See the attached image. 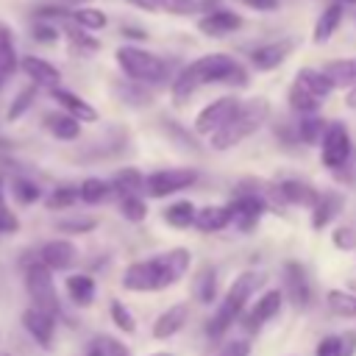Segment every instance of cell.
<instances>
[{
    "mask_svg": "<svg viewBox=\"0 0 356 356\" xmlns=\"http://www.w3.org/2000/svg\"><path fill=\"white\" fill-rule=\"evenodd\" d=\"M331 239H334V248H339V250H356V228L353 225H339L331 234Z\"/></svg>",
    "mask_w": 356,
    "mask_h": 356,
    "instance_id": "obj_45",
    "label": "cell"
},
{
    "mask_svg": "<svg viewBox=\"0 0 356 356\" xmlns=\"http://www.w3.org/2000/svg\"><path fill=\"white\" fill-rule=\"evenodd\" d=\"M50 95H53V100L70 114V117H75L78 122H95L97 120V111L81 97V95H75V92H70V89H50Z\"/></svg>",
    "mask_w": 356,
    "mask_h": 356,
    "instance_id": "obj_19",
    "label": "cell"
},
{
    "mask_svg": "<svg viewBox=\"0 0 356 356\" xmlns=\"http://www.w3.org/2000/svg\"><path fill=\"white\" fill-rule=\"evenodd\" d=\"M350 150H353V145H350L348 128L342 122H331L328 131H325V136H323V164L331 167V172H334L337 167L345 164V159L350 156Z\"/></svg>",
    "mask_w": 356,
    "mask_h": 356,
    "instance_id": "obj_9",
    "label": "cell"
},
{
    "mask_svg": "<svg viewBox=\"0 0 356 356\" xmlns=\"http://www.w3.org/2000/svg\"><path fill=\"white\" fill-rule=\"evenodd\" d=\"M86 356H103V353H100V348H95V350H89Z\"/></svg>",
    "mask_w": 356,
    "mask_h": 356,
    "instance_id": "obj_58",
    "label": "cell"
},
{
    "mask_svg": "<svg viewBox=\"0 0 356 356\" xmlns=\"http://www.w3.org/2000/svg\"><path fill=\"white\" fill-rule=\"evenodd\" d=\"M353 353H356V331L323 337L314 348V356H353Z\"/></svg>",
    "mask_w": 356,
    "mask_h": 356,
    "instance_id": "obj_22",
    "label": "cell"
},
{
    "mask_svg": "<svg viewBox=\"0 0 356 356\" xmlns=\"http://www.w3.org/2000/svg\"><path fill=\"white\" fill-rule=\"evenodd\" d=\"M100 353L103 356H131V350L120 342V339H114V337H100Z\"/></svg>",
    "mask_w": 356,
    "mask_h": 356,
    "instance_id": "obj_50",
    "label": "cell"
},
{
    "mask_svg": "<svg viewBox=\"0 0 356 356\" xmlns=\"http://www.w3.org/2000/svg\"><path fill=\"white\" fill-rule=\"evenodd\" d=\"M284 292L298 309H309L312 306V286H309L306 270L298 261H286L284 264Z\"/></svg>",
    "mask_w": 356,
    "mask_h": 356,
    "instance_id": "obj_11",
    "label": "cell"
},
{
    "mask_svg": "<svg viewBox=\"0 0 356 356\" xmlns=\"http://www.w3.org/2000/svg\"><path fill=\"white\" fill-rule=\"evenodd\" d=\"M33 36L39 42H56L58 39V28H56V22H42V25L33 28Z\"/></svg>",
    "mask_w": 356,
    "mask_h": 356,
    "instance_id": "obj_51",
    "label": "cell"
},
{
    "mask_svg": "<svg viewBox=\"0 0 356 356\" xmlns=\"http://www.w3.org/2000/svg\"><path fill=\"white\" fill-rule=\"evenodd\" d=\"M114 56H117V64L122 67V72L134 83H164L170 78V64L164 58H159L156 53H147V50L134 47V44H125Z\"/></svg>",
    "mask_w": 356,
    "mask_h": 356,
    "instance_id": "obj_5",
    "label": "cell"
},
{
    "mask_svg": "<svg viewBox=\"0 0 356 356\" xmlns=\"http://www.w3.org/2000/svg\"><path fill=\"white\" fill-rule=\"evenodd\" d=\"M0 206H6V181L0 175Z\"/></svg>",
    "mask_w": 356,
    "mask_h": 356,
    "instance_id": "obj_56",
    "label": "cell"
},
{
    "mask_svg": "<svg viewBox=\"0 0 356 356\" xmlns=\"http://www.w3.org/2000/svg\"><path fill=\"white\" fill-rule=\"evenodd\" d=\"M334 3H339V6H350V3H356V0H334Z\"/></svg>",
    "mask_w": 356,
    "mask_h": 356,
    "instance_id": "obj_57",
    "label": "cell"
},
{
    "mask_svg": "<svg viewBox=\"0 0 356 356\" xmlns=\"http://www.w3.org/2000/svg\"><path fill=\"white\" fill-rule=\"evenodd\" d=\"M111 320H114V325L122 328L125 334H134V331H136V320H134V314H131L128 306H122L120 300L111 303Z\"/></svg>",
    "mask_w": 356,
    "mask_h": 356,
    "instance_id": "obj_43",
    "label": "cell"
},
{
    "mask_svg": "<svg viewBox=\"0 0 356 356\" xmlns=\"http://www.w3.org/2000/svg\"><path fill=\"white\" fill-rule=\"evenodd\" d=\"M270 117V103L264 97H250V100H242L239 111L217 131L211 134V147L214 150H228L234 145H239L242 139H248L250 134H256L261 128V122Z\"/></svg>",
    "mask_w": 356,
    "mask_h": 356,
    "instance_id": "obj_3",
    "label": "cell"
},
{
    "mask_svg": "<svg viewBox=\"0 0 356 356\" xmlns=\"http://www.w3.org/2000/svg\"><path fill=\"white\" fill-rule=\"evenodd\" d=\"M231 206V222L242 231V234H250L256 225H259V220H261V214H264V200L261 197H256V195H250V192H242L234 203H228Z\"/></svg>",
    "mask_w": 356,
    "mask_h": 356,
    "instance_id": "obj_10",
    "label": "cell"
},
{
    "mask_svg": "<svg viewBox=\"0 0 356 356\" xmlns=\"http://www.w3.org/2000/svg\"><path fill=\"white\" fill-rule=\"evenodd\" d=\"M342 203H345V197H342L339 192H323V195L317 197V203L312 206V228H314V231H323V228L339 214Z\"/></svg>",
    "mask_w": 356,
    "mask_h": 356,
    "instance_id": "obj_20",
    "label": "cell"
},
{
    "mask_svg": "<svg viewBox=\"0 0 356 356\" xmlns=\"http://www.w3.org/2000/svg\"><path fill=\"white\" fill-rule=\"evenodd\" d=\"M33 100H36V83L25 86V89L14 97V103H11V108H8V120H11V122H14V120H19V117L33 106Z\"/></svg>",
    "mask_w": 356,
    "mask_h": 356,
    "instance_id": "obj_41",
    "label": "cell"
},
{
    "mask_svg": "<svg viewBox=\"0 0 356 356\" xmlns=\"http://www.w3.org/2000/svg\"><path fill=\"white\" fill-rule=\"evenodd\" d=\"M325 303H328V309H331L337 317L356 320V295H353V292H345V289H328Z\"/></svg>",
    "mask_w": 356,
    "mask_h": 356,
    "instance_id": "obj_30",
    "label": "cell"
},
{
    "mask_svg": "<svg viewBox=\"0 0 356 356\" xmlns=\"http://www.w3.org/2000/svg\"><path fill=\"white\" fill-rule=\"evenodd\" d=\"M261 281H264V278H261L259 273H253V270H245L242 275H236V278H234V284L228 286L225 298L220 300L217 312L211 314V320H209L206 331H209L211 337H222V334L234 325V320L242 314L245 303H248V300H250V295L261 286Z\"/></svg>",
    "mask_w": 356,
    "mask_h": 356,
    "instance_id": "obj_4",
    "label": "cell"
},
{
    "mask_svg": "<svg viewBox=\"0 0 356 356\" xmlns=\"http://www.w3.org/2000/svg\"><path fill=\"white\" fill-rule=\"evenodd\" d=\"M195 217H197V209L192 200H178L164 209V222L172 228H189V225H195Z\"/></svg>",
    "mask_w": 356,
    "mask_h": 356,
    "instance_id": "obj_29",
    "label": "cell"
},
{
    "mask_svg": "<svg viewBox=\"0 0 356 356\" xmlns=\"http://www.w3.org/2000/svg\"><path fill=\"white\" fill-rule=\"evenodd\" d=\"M150 356H172V353H150Z\"/></svg>",
    "mask_w": 356,
    "mask_h": 356,
    "instance_id": "obj_59",
    "label": "cell"
},
{
    "mask_svg": "<svg viewBox=\"0 0 356 356\" xmlns=\"http://www.w3.org/2000/svg\"><path fill=\"white\" fill-rule=\"evenodd\" d=\"M81 200L83 203H89V206H97V203H103L108 195H111V181H103V178H83L81 181Z\"/></svg>",
    "mask_w": 356,
    "mask_h": 356,
    "instance_id": "obj_33",
    "label": "cell"
},
{
    "mask_svg": "<svg viewBox=\"0 0 356 356\" xmlns=\"http://www.w3.org/2000/svg\"><path fill=\"white\" fill-rule=\"evenodd\" d=\"M17 231H19V217L8 206H0V234H17Z\"/></svg>",
    "mask_w": 356,
    "mask_h": 356,
    "instance_id": "obj_49",
    "label": "cell"
},
{
    "mask_svg": "<svg viewBox=\"0 0 356 356\" xmlns=\"http://www.w3.org/2000/svg\"><path fill=\"white\" fill-rule=\"evenodd\" d=\"M295 83H300V86H303L309 95H314L317 100H323V97H328V95L334 92V83L328 81V75H325L323 70H312V67L298 70Z\"/></svg>",
    "mask_w": 356,
    "mask_h": 356,
    "instance_id": "obj_23",
    "label": "cell"
},
{
    "mask_svg": "<svg viewBox=\"0 0 356 356\" xmlns=\"http://www.w3.org/2000/svg\"><path fill=\"white\" fill-rule=\"evenodd\" d=\"M22 328L47 350V348H53V334H56V317L53 314H44V312H39V309H25L22 312Z\"/></svg>",
    "mask_w": 356,
    "mask_h": 356,
    "instance_id": "obj_14",
    "label": "cell"
},
{
    "mask_svg": "<svg viewBox=\"0 0 356 356\" xmlns=\"http://www.w3.org/2000/svg\"><path fill=\"white\" fill-rule=\"evenodd\" d=\"M289 53H292V42H289V39L267 42V44H259V47L250 53V64H253L256 70L267 72V70H275L278 64H284Z\"/></svg>",
    "mask_w": 356,
    "mask_h": 356,
    "instance_id": "obj_16",
    "label": "cell"
},
{
    "mask_svg": "<svg viewBox=\"0 0 356 356\" xmlns=\"http://www.w3.org/2000/svg\"><path fill=\"white\" fill-rule=\"evenodd\" d=\"M67 33H70V42H72V47H78V53H95V50L100 47L95 39H89L86 33H81V31H75V28H70Z\"/></svg>",
    "mask_w": 356,
    "mask_h": 356,
    "instance_id": "obj_48",
    "label": "cell"
},
{
    "mask_svg": "<svg viewBox=\"0 0 356 356\" xmlns=\"http://www.w3.org/2000/svg\"><path fill=\"white\" fill-rule=\"evenodd\" d=\"M239 3L248 8H256V11H275L278 8V0H239Z\"/></svg>",
    "mask_w": 356,
    "mask_h": 356,
    "instance_id": "obj_53",
    "label": "cell"
},
{
    "mask_svg": "<svg viewBox=\"0 0 356 356\" xmlns=\"http://www.w3.org/2000/svg\"><path fill=\"white\" fill-rule=\"evenodd\" d=\"M78 197H81V189L64 184V186H56V189L47 195L44 203H47V209H67V206H72Z\"/></svg>",
    "mask_w": 356,
    "mask_h": 356,
    "instance_id": "obj_39",
    "label": "cell"
},
{
    "mask_svg": "<svg viewBox=\"0 0 356 356\" xmlns=\"http://www.w3.org/2000/svg\"><path fill=\"white\" fill-rule=\"evenodd\" d=\"M195 295L200 303H211L217 298V273L211 267H203L195 278Z\"/></svg>",
    "mask_w": 356,
    "mask_h": 356,
    "instance_id": "obj_36",
    "label": "cell"
},
{
    "mask_svg": "<svg viewBox=\"0 0 356 356\" xmlns=\"http://www.w3.org/2000/svg\"><path fill=\"white\" fill-rule=\"evenodd\" d=\"M25 289L33 300V309L44 314H58V292L53 284V270L44 267L42 261H33L25 267Z\"/></svg>",
    "mask_w": 356,
    "mask_h": 356,
    "instance_id": "obj_6",
    "label": "cell"
},
{
    "mask_svg": "<svg viewBox=\"0 0 356 356\" xmlns=\"http://www.w3.org/2000/svg\"><path fill=\"white\" fill-rule=\"evenodd\" d=\"M153 8H161V11H170V14H192L197 11V3L195 0H147Z\"/></svg>",
    "mask_w": 356,
    "mask_h": 356,
    "instance_id": "obj_44",
    "label": "cell"
},
{
    "mask_svg": "<svg viewBox=\"0 0 356 356\" xmlns=\"http://www.w3.org/2000/svg\"><path fill=\"white\" fill-rule=\"evenodd\" d=\"M197 181V172L195 170H159V172H150L145 178V189L150 197H167V195H175L186 186H192Z\"/></svg>",
    "mask_w": 356,
    "mask_h": 356,
    "instance_id": "obj_8",
    "label": "cell"
},
{
    "mask_svg": "<svg viewBox=\"0 0 356 356\" xmlns=\"http://www.w3.org/2000/svg\"><path fill=\"white\" fill-rule=\"evenodd\" d=\"M17 70V47L11 39V31L0 22V81H6Z\"/></svg>",
    "mask_w": 356,
    "mask_h": 356,
    "instance_id": "obj_31",
    "label": "cell"
},
{
    "mask_svg": "<svg viewBox=\"0 0 356 356\" xmlns=\"http://www.w3.org/2000/svg\"><path fill=\"white\" fill-rule=\"evenodd\" d=\"M323 72L328 75V81L334 86H350L356 89V58H337V61H328L323 67Z\"/></svg>",
    "mask_w": 356,
    "mask_h": 356,
    "instance_id": "obj_28",
    "label": "cell"
},
{
    "mask_svg": "<svg viewBox=\"0 0 356 356\" xmlns=\"http://www.w3.org/2000/svg\"><path fill=\"white\" fill-rule=\"evenodd\" d=\"M339 22H342V6H339V3H331V6H328V8H323V14L317 17V22H314V33H312V42H314V44L328 42V39L334 36V31L339 28Z\"/></svg>",
    "mask_w": 356,
    "mask_h": 356,
    "instance_id": "obj_25",
    "label": "cell"
},
{
    "mask_svg": "<svg viewBox=\"0 0 356 356\" xmlns=\"http://www.w3.org/2000/svg\"><path fill=\"white\" fill-rule=\"evenodd\" d=\"M120 33H125V36H131V39H145V36H147L145 31H139V28H128V25L120 28Z\"/></svg>",
    "mask_w": 356,
    "mask_h": 356,
    "instance_id": "obj_54",
    "label": "cell"
},
{
    "mask_svg": "<svg viewBox=\"0 0 356 356\" xmlns=\"http://www.w3.org/2000/svg\"><path fill=\"white\" fill-rule=\"evenodd\" d=\"M114 95H117L122 103H128V106H150V103H153V97H150L147 89H142V86H131V83H125V86L114 83Z\"/></svg>",
    "mask_w": 356,
    "mask_h": 356,
    "instance_id": "obj_38",
    "label": "cell"
},
{
    "mask_svg": "<svg viewBox=\"0 0 356 356\" xmlns=\"http://www.w3.org/2000/svg\"><path fill=\"white\" fill-rule=\"evenodd\" d=\"M192 253L186 248H172L156 259L147 261H134L122 273V286L131 292H156L164 286H172L184 273L189 270Z\"/></svg>",
    "mask_w": 356,
    "mask_h": 356,
    "instance_id": "obj_2",
    "label": "cell"
},
{
    "mask_svg": "<svg viewBox=\"0 0 356 356\" xmlns=\"http://www.w3.org/2000/svg\"><path fill=\"white\" fill-rule=\"evenodd\" d=\"M278 192H281V197H284L286 203H295V206H314L317 197H320V192H317L312 184L298 181V178L281 181V184H278Z\"/></svg>",
    "mask_w": 356,
    "mask_h": 356,
    "instance_id": "obj_21",
    "label": "cell"
},
{
    "mask_svg": "<svg viewBox=\"0 0 356 356\" xmlns=\"http://www.w3.org/2000/svg\"><path fill=\"white\" fill-rule=\"evenodd\" d=\"M75 259H78V250H75V245L70 239H50L39 250V261L44 267H50V270H67V267L75 264Z\"/></svg>",
    "mask_w": 356,
    "mask_h": 356,
    "instance_id": "obj_15",
    "label": "cell"
},
{
    "mask_svg": "<svg viewBox=\"0 0 356 356\" xmlns=\"http://www.w3.org/2000/svg\"><path fill=\"white\" fill-rule=\"evenodd\" d=\"M70 19L78 25V28H83V31H100V28H106V14L100 11V8H92V6H81V8H72L70 11Z\"/></svg>",
    "mask_w": 356,
    "mask_h": 356,
    "instance_id": "obj_34",
    "label": "cell"
},
{
    "mask_svg": "<svg viewBox=\"0 0 356 356\" xmlns=\"http://www.w3.org/2000/svg\"><path fill=\"white\" fill-rule=\"evenodd\" d=\"M220 356H250V345L245 339H234L220 350Z\"/></svg>",
    "mask_w": 356,
    "mask_h": 356,
    "instance_id": "obj_52",
    "label": "cell"
},
{
    "mask_svg": "<svg viewBox=\"0 0 356 356\" xmlns=\"http://www.w3.org/2000/svg\"><path fill=\"white\" fill-rule=\"evenodd\" d=\"M325 131H328L325 120L312 117V114H309V117H300V122H298V139L306 142V145H317V142H323Z\"/></svg>",
    "mask_w": 356,
    "mask_h": 356,
    "instance_id": "obj_35",
    "label": "cell"
},
{
    "mask_svg": "<svg viewBox=\"0 0 356 356\" xmlns=\"http://www.w3.org/2000/svg\"><path fill=\"white\" fill-rule=\"evenodd\" d=\"M289 106H292L295 111H300V114H314V111L320 108V100H317L314 95H309L300 83H292V86H289Z\"/></svg>",
    "mask_w": 356,
    "mask_h": 356,
    "instance_id": "obj_37",
    "label": "cell"
},
{
    "mask_svg": "<svg viewBox=\"0 0 356 356\" xmlns=\"http://www.w3.org/2000/svg\"><path fill=\"white\" fill-rule=\"evenodd\" d=\"M345 103H348L350 108H356V89H350V92H348V97H345Z\"/></svg>",
    "mask_w": 356,
    "mask_h": 356,
    "instance_id": "obj_55",
    "label": "cell"
},
{
    "mask_svg": "<svg viewBox=\"0 0 356 356\" xmlns=\"http://www.w3.org/2000/svg\"><path fill=\"white\" fill-rule=\"evenodd\" d=\"M186 320H189V303L167 306V312H161L153 323V337L156 339H170L186 325Z\"/></svg>",
    "mask_w": 356,
    "mask_h": 356,
    "instance_id": "obj_17",
    "label": "cell"
},
{
    "mask_svg": "<svg viewBox=\"0 0 356 356\" xmlns=\"http://www.w3.org/2000/svg\"><path fill=\"white\" fill-rule=\"evenodd\" d=\"M281 303H284V292H281V289H267V292L256 300V306L248 312L245 328H248V331H259L267 320H273V317L281 312Z\"/></svg>",
    "mask_w": 356,
    "mask_h": 356,
    "instance_id": "obj_13",
    "label": "cell"
},
{
    "mask_svg": "<svg viewBox=\"0 0 356 356\" xmlns=\"http://www.w3.org/2000/svg\"><path fill=\"white\" fill-rule=\"evenodd\" d=\"M11 192H14V197L19 200V203H36L39 197H42V189L33 184V181H28V178H14V184H11Z\"/></svg>",
    "mask_w": 356,
    "mask_h": 356,
    "instance_id": "obj_42",
    "label": "cell"
},
{
    "mask_svg": "<svg viewBox=\"0 0 356 356\" xmlns=\"http://www.w3.org/2000/svg\"><path fill=\"white\" fill-rule=\"evenodd\" d=\"M120 214L131 222H142L147 217V203L139 195H128V197L120 200Z\"/></svg>",
    "mask_w": 356,
    "mask_h": 356,
    "instance_id": "obj_40",
    "label": "cell"
},
{
    "mask_svg": "<svg viewBox=\"0 0 356 356\" xmlns=\"http://www.w3.org/2000/svg\"><path fill=\"white\" fill-rule=\"evenodd\" d=\"M236 28H242V17L234 14V11H228V8H214V11H209V14H203L197 19V31L203 36H214V39L228 36Z\"/></svg>",
    "mask_w": 356,
    "mask_h": 356,
    "instance_id": "obj_12",
    "label": "cell"
},
{
    "mask_svg": "<svg viewBox=\"0 0 356 356\" xmlns=\"http://www.w3.org/2000/svg\"><path fill=\"white\" fill-rule=\"evenodd\" d=\"M239 106H242V100H236V97H217V100H211V103L203 106L200 114L195 117V131H197L200 136L217 134V131L239 111Z\"/></svg>",
    "mask_w": 356,
    "mask_h": 356,
    "instance_id": "obj_7",
    "label": "cell"
},
{
    "mask_svg": "<svg viewBox=\"0 0 356 356\" xmlns=\"http://www.w3.org/2000/svg\"><path fill=\"white\" fill-rule=\"evenodd\" d=\"M111 186L117 192H122V197H128V195H136L139 189H145V175L139 170H134V167H122L120 172H114Z\"/></svg>",
    "mask_w": 356,
    "mask_h": 356,
    "instance_id": "obj_32",
    "label": "cell"
},
{
    "mask_svg": "<svg viewBox=\"0 0 356 356\" xmlns=\"http://www.w3.org/2000/svg\"><path fill=\"white\" fill-rule=\"evenodd\" d=\"M44 128L56 136V139H64V142H72V139H78V134H81V122L75 120V117H70L67 111H56V114H47L44 117Z\"/></svg>",
    "mask_w": 356,
    "mask_h": 356,
    "instance_id": "obj_26",
    "label": "cell"
},
{
    "mask_svg": "<svg viewBox=\"0 0 356 356\" xmlns=\"http://www.w3.org/2000/svg\"><path fill=\"white\" fill-rule=\"evenodd\" d=\"M206 83H228V86H248V72L242 70V64L225 53H211L203 56L197 61H192L189 67H184L178 72V78L172 81V103L184 106L200 86Z\"/></svg>",
    "mask_w": 356,
    "mask_h": 356,
    "instance_id": "obj_1",
    "label": "cell"
},
{
    "mask_svg": "<svg viewBox=\"0 0 356 356\" xmlns=\"http://www.w3.org/2000/svg\"><path fill=\"white\" fill-rule=\"evenodd\" d=\"M334 178L339 184H356V147L350 150V156L345 159V164L334 170Z\"/></svg>",
    "mask_w": 356,
    "mask_h": 356,
    "instance_id": "obj_47",
    "label": "cell"
},
{
    "mask_svg": "<svg viewBox=\"0 0 356 356\" xmlns=\"http://www.w3.org/2000/svg\"><path fill=\"white\" fill-rule=\"evenodd\" d=\"M0 356H11V353H8V350H0Z\"/></svg>",
    "mask_w": 356,
    "mask_h": 356,
    "instance_id": "obj_60",
    "label": "cell"
},
{
    "mask_svg": "<svg viewBox=\"0 0 356 356\" xmlns=\"http://www.w3.org/2000/svg\"><path fill=\"white\" fill-rule=\"evenodd\" d=\"M95 225H97V220H95V217H81V220H61V222H58V231H61V234H89Z\"/></svg>",
    "mask_w": 356,
    "mask_h": 356,
    "instance_id": "obj_46",
    "label": "cell"
},
{
    "mask_svg": "<svg viewBox=\"0 0 356 356\" xmlns=\"http://www.w3.org/2000/svg\"><path fill=\"white\" fill-rule=\"evenodd\" d=\"M195 225H197L203 234L222 231L225 225H231V206H203V209H197Z\"/></svg>",
    "mask_w": 356,
    "mask_h": 356,
    "instance_id": "obj_24",
    "label": "cell"
},
{
    "mask_svg": "<svg viewBox=\"0 0 356 356\" xmlns=\"http://www.w3.org/2000/svg\"><path fill=\"white\" fill-rule=\"evenodd\" d=\"M67 295L75 306H89L95 300V278L86 273H72L67 278Z\"/></svg>",
    "mask_w": 356,
    "mask_h": 356,
    "instance_id": "obj_27",
    "label": "cell"
},
{
    "mask_svg": "<svg viewBox=\"0 0 356 356\" xmlns=\"http://www.w3.org/2000/svg\"><path fill=\"white\" fill-rule=\"evenodd\" d=\"M22 72L36 83V86H47V89H58V81H61V72L50 64V61H44V58H39V56H25L22 58Z\"/></svg>",
    "mask_w": 356,
    "mask_h": 356,
    "instance_id": "obj_18",
    "label": "cell"
}]
</instances>
